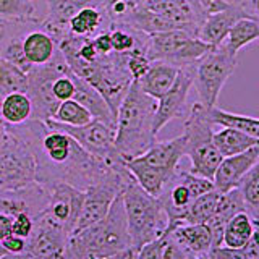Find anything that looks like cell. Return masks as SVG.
<instances>
[{"instance_id": "1", "label": "cell", "mask_w": 259, "mask_h": 259, "mask_svg": "<svg viewBox=\"0 0 259 259\" xmlns=\"http://www.w3.org/2000/svg\"><path fill=\"white\" fill-rule=\"evenodd\" d=\"M132 249L121 193L102 221L76 230L67 241L63 259H104Z\"/></svg>"}, {"instance_id": "2", "label": "cell", "mask_w": 259, "mask_h": 259, "mask_svg": "<svg viewBox=\"0 0 259 259\" xmlns=\"http://www.w3.org/2000/svg\"><path fill=\"white\" fill-rule=\"evenodd\" d=\"M157 101L143 93L133 81L117 115L115 148L123 160L140 157L156 143L154 117Z\"/></svg>"}, {"instance_id": "3", "label": "cell", "mask_w": 259, "mask_h": 259, "mask_svg": "<svg viewBox=\"0 0 259 259\" xmlns=\"http://www.w3.org/2000/svg\"><path fill=\"white\" fill-rule=\"evenodd\" d=\"M121 198L133 251H140L144 245L159 240L165 233L167 215L160 199L144 191L135 177L121 191Z\"/></svg>"}, {"instance_id": "4", "label": "cell", "mask_w": 259, "mask_h": 259, "mask_svg": "<svg viewBox=\"0 0 259 259\" xmlns=\"http://www.w3.org/2000/svg\"><path fill=\"white\" fill-rule=\"evenodd\" d=\"M67 65L76 76L88 81L104 97L117 118L120 105L133 84V78L126 68V54L112 52L101 55L94 63L70 60Z\"/></svg>"}, {"instance_id": "5", "label": "cell", "mask_w": 259, "mask_h": 259, "mask_svg": "<svg viewBox=\"0 0 259 259\" xmlns=\"http://www.w3.org/2000/svg\"><path fill=\"white\" fill-rule=\"evenodd\" d=\"M36 183V156L26 123L8 125L0 152V194L18 193Z\"/></svg>"}, {"instance_id": "6", "label": "cell", "mask_w": 259, "mask_h": 259, "mask_svg": "<svg viewBox=\"0 0 259 259\" xmlns=\"http://www.w3.org/2000/svg\"><path fill=\"white\" fill-rule=\"evenodd\" d=\"M214 123L209 117V109L201 102H194L188 118L185 120V156L191 160L190 174L214 180L222 154L214 144Z\"/></svg>"}, {"instance_id": "7", "label": "cell", "mask_w": 259, "mask_h": 259, "mask_svg": "<svg viewBox=\"0 0 259 259\" xmlns=\"http://www.w3.org/2000/svg\"><path fill=\"white\" fill-rule=\"evenodd\" d=\"M237 54H232L224 42L212 47L206 55H202L198 62L193 63V84L198 91L199 102L204 107H217L219 94L225 81L237 68Z\"/></svg>"}, {"instance_id": "8", "label": "cell", "mask_w": 259, "mask_h": 259, "mask_svg": "<svg viewBox=\"0 0 259 259\" xmlns=\"http://www.w3.org/2000/svg\"><path fill=\"white\" fill-rule=\"evenodd\" d=\"M210 49L212 46L185 29L157 32L146 39V55L151 62H167L178 68L198 62Z\"/></svg>"}, {"instance_id": "9", "label": "cell", "mask_w": 259, "mask_h": 259, "mask_svg": "<svg viewBox=\"0 0 259 259\" xmlns=\"http://www.w3.org/2000/svg\"><path fill=\"white\" fill-rule=\"evenodd\" d=\"M68 70L70 67L60 51V54L52 62L42 65V67H32L28 71L26 94L32 104V120L47 121L54 118L60 105L54 96V83Z\"/></svg>"}, {"instance_id": "10", "label": "cell", "mask_w": 259, "mask_h": 259, "mask_svg": "<svg viewBox=\"0 0 259 259\" xmlns=\"http://www.w3.org/2000/svg\"><path fill=\"white\" fill-rule=\"evenodd\" d=\"M46 125L49 128L60 130V132L70 135L86 152L105 162V164L123 162L115 148V130L99 120H93L83 126H68L63 123H57L54 120H47Z\"/></svg>"}, {"instance_id": "11", "label": "cell", "mask_w": 259, "mask_h": 259, "mask_svg": "<svg viewBox=\"0 0 259 259\" xmlns=\"http://www.w3.org/2000/svg\"><path fill=\"white\" fill-rule=\"evenodd\" d=\"M83 201L84 191L68 183H57L51 188V199H49V204L42 214L62 227L68 233V237H71L73 232L76 230Z\"/></svg>"}, {"instance_id": "12", "label": "cell", "mask_w": 259, "mask_h": 259, "mask_svg": "<svg viewBox=\"0 0 259 259\" xmlns=\"http://www.w3.org/2000/svg\"><path fill=\"white\" fill-rule=\"evenodd\" d=\"M68 238V233L62 227L40 212L34 219V229L28 238L26 251L40 259H63Z\"/></svg>"}, {"instance_id": "13", "label": "cell", "mask_w": 259, "mask_h": 259, "mask_svg": "<svg viewBox=\"0 0 259 259\" xmlns=\"http://www.w3.org/2000/svg\"><path fill=\"white\" fill-rule=\"evenodd\" d=\"M193 76H194L193 63L180 67L172 88L157 101V110H156V117H154V133L156 135L168 121L183 115L190 88L193 86Z\"/></svg>"}, {"instance_id": "14", "label": "cell", "mask_w": 259, "mask_h": 259, "mask_svg": "<svg viewBox=\"0 0 259 259\" xmlns=\"http://www.w3.org/2000/svg\"><path fill=\"white\" fill-rule=\"evenodd\" d=\"M251 15L243 2L240 4H230L227 5L224 10L206 15L204 20L201 21L199 28L196 31V37L201 39L212 47L221 46L229 36L232 26L241 18H251ZM256 18V16H254Z\"/></svg>"}, {"instance_id": "15", "label": "cell", "mask_w": 259, "mask_h": 259, "mask_svg": "<svg viewBox=\"0 0 259 259\" xmlns=\"http://www.w3.org/2000/svg\"><path fill=\"white\" fill-rule=\"evenodd\" d=\"M46 4H47V15L44 18H40L42 28L59 44L71 36L70 20L81 10V8H84V7L104 8L102 4L97 2V0H46Z\"/></svg>"}, {"instance_id": "16", "label": "cell", "mask_w": 259, "mask_h": 259, "mask_svg": "<svg viewBox=\"0 0 259 259\" xmlns=\"http://www.w3.org/2000/svg\"><path fill=\"white\" fill-rule=\"evenodd\" d=\"M141 7L168 20L177 28L190 31L194 36H196L201 21L206 16L186 0H143Z\"/></svg>"}, {"instance_id": "17", "label": "cell", "mask_w": 259, "mask_h": 259, "mask_svg": "<svg viewBox=\"0 0 259 259\" xmlns=\"http://www.w3.org/2000/svg\"><path fill=\"white\" fill-rule=\"evenodd\" d=\"M21 52L31 70L32 67H42L52 62L60 54V47L59 42L42 28L40 18H37V21L23 37Z\"/></svg>"}, {"instance_id": "18", "label": "cell", "mask_w": 259, "mask_h": 259, "mask_svg": "<svg viewBox=\"0 0 259 259\" xmlns=\"http://www.w3.org/2000/svg\"><path fill=\"white\" fill-rule=\"evenodd\" d=\"M259 160V146L251 148L237 156L224 157L214 175V186L219 193H227L238 188L241 178L245 177Z\"/></svg>"}, {"instance_id": "19", "label": "cell", "mask_w": 259, "mask_h": 259, "mask_svg": "<svg viewBox=\"0 0 259 259\" xmlns=\"http://www.w3.org/2000/svg\"><path fill=\"white\" fill-rule=\"evenodd\" d=\"M183 156H185V136L180 135L167 141H156L138 159L156 168L164 170V172L170 175H177L178 164H180Z\"/></svg>"}, {"instance_id": "20", "label": "cell", "mask_w": 259, "mask_h": 259, "mask_svg": "<svg viewBox=\"0 0 259 259\" xmlns=\"http://www.w3.org/2000/svg\"><path fill=\"white\" fill-rule=\"evenodd\" d=\"M168 235L188 256H204L212 249V233L207 224L178 225Z\"/></svg>"}, {"instance_id": "21", "label": "cell", "mask_w": 259, "mask_h": 259, "mask_svg": "<svg viewBox=\"0 0 259 259\" xmlns=\"http://www.w3.org/2000/svg\"><path fill=\"white\" fill-rule=\"evenodd\" d=\"M240 212H246V206L240 190L235 188L227 193H222L215 212L207 222V227L210 229V233H212V249L217 246H222L224 230L227 224H229L232 217H235Z\"/></svg>"}, {"instance_id": "22", "label": "cell", "mask_w": 259, "mask_h": 259, "mask_svg": "<svg viewBox=\"0 0 259 259\" xmlns=\"http://www.w3.org/2000/svg\"><path fill=\"white\" fill-rule=\"evenodd\" d=\"M178 75V67L167 62H151L149 70L136 81L143 93L151 96L152 99L159 101L172 84Z\"/></svg>"}, {"instance_id": "23", "label": "cell", "mask_w": 259, "mask_h": 259, "mask_svg": "<svg viewBox=\"0 0 259 259\" xmlns=\"http://www.w3.org/2000/svg\"><path fill=\"white\" fill-rule=\"evenodd\" d=\"M75 75V73H73ZM75 86H76V91H75V97L73 99L78 101L81 105L91 112V115L94 120H99L102 123L109 125L110 128L115 130L117 128V118L115 115L112 113L110 107L105 102L104 97L96 91V89L84 81L83 78H79L75 75Z\"/></svg>"}, {"instance_id": "24", "label": "cell", "mask_w": 259, "mask_h": 259, "mask_svg": "<svg viewBox=\"0 0 259 259\" xmlns=\"http://www.w3.org/2000/svg\"><path fill=\"white\" fill-rule=\"evenodd\" d=\"M125 165L130 170V174L135 177L138 185L141 186L144 191H148L151 196L159 198L162 191L165 190V186L174 180L177 175H170L160 168H156L140 159L125 160Z\"/></svg>"}, {"instance_id": "25", "label": "cell", "mask_w": 259, "mask_h": 259, "mask_svg": "<svg viewBox=\"0 0 259 259\" xmlns=\"http://www.w3.org/2000/svg\"><path fill=\"white\" fill-rule=\"evenodd\" d=\"M214 144L219 152L222 154V157H230L251 148H256V146H259V140L240 132L237 128L224 126L221 132L214 133Z\"/></svg>"}, {"instance_id": "26", "label": "cell", "mask_w": 259, "mask_h": 259, "mask_svg": "<svg viewBox=\"0 0 259 259\" xmlns=\"http://www.w3.org/2000/svg\"><path fill=\"white\" fill-rule=\"evenodd\" d=\"M0 118L7 125H23L32 118V104L26 93H12L0 101Z\"/></svg>"}, {"instance_id": "27", "label": "cell", "mask_w": 259, "mask_h": 259, "mask_svg": "<svg viewBox=\"0 0 259 259\" xmlns=\"http://www.w3.org/2000/svg\"><path fill=\"white\" fill-rule=\"evenodd\" d=\"M254 233V219L248 212H240L232 217L224 230L222 246L243 248Z\"/></svg>"}, {"instance_id": "28", "label": "cell", "mask_w": 259, "mask_h": 259, "mask_svg": "<svg viewBox=\"0 0 259 259\" xmlns=\"http://www.w3.org/2000/svg\"><path fill=\"white\" fill-rule=\"evenodd\" d=\"M259 39V18H241L232 26L229 36L224 40L225 47L232 54H238L243 47Z\"/></svg>"}, {"instance_id": "29", "label": "cell", "mask_w": 259, "mask_h": 259, "mask_svg": "<svg viewBox=\"0 0 259 259\" xmlns=\"http://www.w3.org/2000/svg\"><path fill=\"white\" fill-rule=\"evenodd\" d=\"M209 117H210V120H212L214 125L237 128V130H240V132L246 133L253 138H257L259 140V118L240 115V113H232V112L222 110L219 107L209 109Z\"/></svg>"}, {"instance_id": "30", "label": "cell", "mask_w": 259, "mask_h": 259, "mask_svg": "<svg viewBox=\"0 0 259 259\" xmlns=\"http://www.w3.org/2000/svg\"><path fill=\"white\" fill-rule=\"evenodd\" d=\"M28 73L0 57V101L12 93H26Z\"/></svg>"}, {"instance_id": "31", "label": "cell", "mask_w": 259, "mask_h": 259, "mask_svg": "<svg viewBox=\"0 0 259 259\" xmlns=\"http://www.w3.org/2000/svg\"><path fill=\"white\" fill-rule=\"evenodd\" d=\"M221 194L222 193H219L217 190H212L194 199L186 212L185 224H207L215 212Z\"/></svg>"}, {"instance_id": "32", "label": "cell", "mask_w": 259, "mask_h": 259, "mask_svg": "<svg viewBox=\"0 0 259 259\" xmlns=\"http://www.w3.org/2000/svg\"><path fill=\"white\" fill-rule=\"evenodd\" d=\"M52 120L57 121V123H63L68 126H83L88 125L89 121H93L94 118L84 105H81L75 99H68L60 102Z\"/></svg>"}, {"instance_id": "33", "label": "cell", "mask_w": 259, "mask_h": 259, "mask_svg": "<svg viewBox=\"0 0 259 259\" xmlns=\"http://www.w3.org/2000/svg\"><path fill=\"white\" fill-rule=\"evenodd\" d=\"M238 190L243 196L246 206V212L253 214L259 221V160L253 165V168L241 178Z\"/></svg>"}, {"instance_id": "34", "label": "cell", "mask_w": 259, "mask_h": 259, "mask_svg": "<svg viewBox=\"0 0 259 259\" xmlns=\"http://www.w3.org/2000/svg\"><path fill=\"white\" fill-rule=\"evenodd\" d=\"M209 254L214 259H259V221L254 219V233L243 248L217 246Z\"/></svg>"}, {"instance_id": "35", "label": "cell", "mask_w": 259, "mask_h": 259, "mask_svg": "<svg viewBox=\"0 0 259 259\" xmlns=\"http://www.w3.org/2000/svg\"><path fill=\"white\" fill-rule=\"evenodd\" d=\"M36 5L31 0H0V23L34 18Z\"/></svg>"}, {"instance_id": "36", "label": "cell", "mask_w": 259, "mask_h": 259, "mask_svg": "<svg viewBox=\"0 0 259 259\" xmlns=\"http://www.w3.org/2000/svg\"><path fill=\"white\" fill-rule=\"evenodd\" d=\"M177 180L180 183H183L186 188L190 190L193 201L196 198H199V196H202L204 193L215 190L212 180H207V178L199 177V175H193L190 172H178L177 174Z\"/></svg>"}, {"instance_id": "37", "label": "cell", "mask_w": 259, "mask_h": 259, "mask_svg": "<svg viewBox=\"0 0 259 259\" xmlns=\"http://www.w3.org/2000/svg\"><path fill=\"white\" fill-rule=\"evenodd\" d=\"M75 91H76V86H75V75H73V71L68 70L65 75L59 76L55 79L54 83V96L55 99L59 102H63V101H68V99H73L75 97Z\"/></svg>"}, {"instance_id": "38", "label": "cell", "mask_w": 259, "mask_h": 259, "mask_svg": "<svg viewBox=\"0 0 259 259\" xmlns=\"http://www.w3.org/2000/svg\"><path fill=\"white\" fill-rule=\"evenodd\" d=\"M190 256L177 245V243L168 237L162 235L160 237V249H159V259H188Z\"/></svg>"}, {"instance_id": "39", "label": "cell", "mask_w": 259, "mask_h": 259, "mask_svg": "<svg viewBox=\"0 0 259 259\" xmlns=\"http://www.w3.org/2000/svg\"><path fill=\"white\" fill-rule=\"evenodd\" d=\"M12 222V233L18 235L21 238H29V235L34 229V219H32L29 214L26 212H21V214H16Z\"/></svg>"}, {"instance_id": "40", "label": "cell", "mask_w": 259, "mask_h": 259, "mask_svg": "<svg viewBox=\"0 0 259 259\" xmlns=\"http://www.w3.org/2000/svg\"><path fill=\"white\" fill-rule=\"evenodd\" d=\"M8 253H13V254H18V253H24L26 251V245H28V238H21L18 235L10 233L8 237H5L2 241H0Z\"/></svg>"}, {"instance_id": "41", "label": "cell", "mask_w": 259, "mask_h": 259, "mask_svg": "<svg viewBox=\"0 0 259 259\" xmlns=\"http://www.w3.org/2000/svg\"><path fill=\"white\" fill-rule=\"evenodd\" d=\"M93 44H94L96 51L99 55H109V54L113 52L110 31H104V32H99L97 36H94L93 37Z\"/></svg>"}, {"instance_id": "42", "label": "cell", "mask_w": 259, "mask_h": 259, "mask_svg": "<svg viewBox=\"0 0 259 259\" xmlns=\"http://www.w3.org/2000/svg\"><path fill=\"white\" fill-rule=\"evenodd\" d=\"M160 238L144 245L140 251H135V259H159Z\"/></svg>"}, {"instance_id": "43", "label": "cell", "mask_w": 259, "mask_h": 259, "mask_svg": "<svg viewBox=\"0 0 259 259\" xmlns=\"http://www.w3.org/2000/svg\"><path fill=\"white\" fill-rule=\"evenodd\" d=\"M199 4H201V8H202V12H204V15L221 12L229 5V2H225V0H199Z\"/></svg>"}, {"instance_id": "44", "label": "cell", "mask_w": 259, "mask_h": 259, "mask_svg": "<svg viewBox=\"0 0 259 259\" xmlns=\"http://www.w3.org/2000/svg\"><path fill=\"white\" fill-rule=\"evenodd\" d=\"M12 222H13V219L10 215L0 214V241L12 233Z\"/></svg>"}, {"instance_id": "45", "label": "cell", "mask_w": 259, "mask_h": 259, "mask_svg": "<svg viewBox=\"0 0 259 259\" xmlns=\"http://www.w3.org/2000/svg\"><path fill=\"white\" fill-rule=\"evenodd\" d=\"M0 259H40V257L28 253V251H24V253H18V254L8 253V251L2 245H0Z\"/></svg>"}, {"instance_id": "46", "label": "cell", "mask_w": 259, "mask_h": 259, "mask_svg": "<svg viewBox=\"0 0 259 259\" xmlns=\"http://www.w3.org/2000/svg\"><path fill=\"white\" fill-rule=\"evenodd\" d=\"M245 7H246V10L256 16V18H259V0H245Z\"/></svg>"}, {"instance_id": "47", "label": "cell", "mask_w": 259, "mask_h": 259, "mask_svg": "<svg viewBox=\"0 0 259 259\" xmlns=\"http://www.w3.org/2000/svg\"><path fill=\"white\" fill-rule=\"evenodd\" d=\"M7 130H8V125L5 121L0 118V152L4 149V144H5V138H7Z\"/></svg>"}, {"instance_id": "48", "label": "cell", "mask_w": 259, "mask_h": 259, "mask_svg": "<svg viewBox=\"0 0 259 259\" xmlns=\"http://www.w3.org/2000/svg\"><path fill=\"white\" fill-rule=\"evenodd\" d=\"M104 259H135V251L133 249H126V251H123V253H118L115 256L104 257Z\"/></svg>"}, {"instance_id": "49", "label": "cell", "mask_w": 259, "mask_h": 259, "mask_svg": "<svg viewBox=\"0 0 259 259\" xmlns=\"http://www.w3.org/2000/svg\"><path fill=\"white\" fill-rule=\"evenodd\" d=\"M186 2L188 4H191L194 8H196V10H199V12H202V8H201V4H199V0H186ZM204 13V12H202Z\"/></svg>"}, {"instance_id": "50", "label": "cell", "mask_w": 259, "mask_h": 259, "mask_svg": "<svg viewBox=\"0 0 259 259\" xmlns=\"http://www.w3.org/2000/svg\"><path fill=\"white\" fill-rule=\"evenodd\" d=\"M97 2H101V4H102V7L105 8V10L109 12V7H110L113 2H115V0H97Z\"/></svg>"}, {"instance_id": "51", "label": "cell", "mask_w": 259, "mask_h": 259, "mask_svg": "<svg viewBox=\"0 0 259 259\" xmlns=\"http://www.w3.org/2000/svg\"><path fill=\"white\" fill-rule=\"evenodd\" d=\"M125 2L132 7V8H135V7H138V5H141V2L143 0H125Z\"/></svg>"}, {"instance_id": "52", "label": "cell", "mask_w": 259, "mask_h": 259, "mask_svg": "<svg viewBox=\"0 0 259 259\" xmlns=\"http://www.w3.org/2000/svg\"><path fill=\"white\" fill-rule=\"evenodd\" d=\"M188 259H214L210 254H204V256H190Z\"/></svg>"}, {"instance_id": "53", "label": "cell", "mask_w": 259, "mask_h": 259, "mask_svg": "<svg viewBox=\"0 0 259 259\" xmlns=\"http://www.w3.org/2000/svg\"><path fill=\"white\" fill-rule=\"evenodd\" d=\"M31 2H34V0H31Z\"/></svg>"}]
</instances>
